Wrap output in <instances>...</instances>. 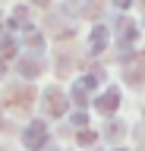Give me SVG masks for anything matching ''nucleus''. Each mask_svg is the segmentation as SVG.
<instances>
[{
  "instance_id": "nucleus-1",
  "label": "nucleus",
  "mask_w": 145,
  "mask_h": 151,
  "mask_svg": "<svg viewBox=\"0 0 145 151\" xmlns=\"http://www.w3.org/2000/svg\"><path fill=\"white\" fill-rule=\"evenodd\" d=\"M22 142H25V148L29 151H38L44 142H48V129H44V123H29L25 132H22Z\"/></svg>"
},
{
  "instance_id": "nucleus-2",
  "label": "nucleus",
  "mask_w": 145,
  "mask_h": 151,
  "mask_svg": "<svg viewBox=\"0 0 145 151\" xmlns=\"http://www.w3.org/2000/svg\"><path fill=\"white\" fill-rule=\"evenodd\" d=\"M117 104H120V91H117V88H107V91L98 98V110L101 113H114Z\"/></svg>"
},
{
  "instance_id": "nucleus-3",
  "label": "nucleus",
  "mask_w": 145,
  "mask_h": 151,
  "mask_svg": "<svg viewBox=\"0 0 145 151\" xmlns=\"http://www.w3.org/2000/svg\"><path fill=\"white\" fill-rule=\"evenodd\" d=\"M44 107H48L50 116H60V113L66 110V104H63V94H60L57 88H50V91H48V101H44Z\"/></svg>"
},
{
  "instance_id": "nucleus-4",
  "label": "nucleus",
  "mask_w": 145,
  "mask_h": 151,
  "mask_svg": "<svg viewBox=\"0 0 145 151\" xmlns=\"http://www.w3.org/2000/svg\"><path fill=\"white\" fill-rule=\"evenodd\" d=\"M133 38H136V28H133V22H120V41L126 44V41H133Z\"/></svg>"
},
{
  "instance_id": "nucleus-5",
  "label": "nucleus",
  "mask_w": 145,
  "mask_h": 151,
  "mask_svg": "<svg viewBox=\"0 0 145 151\" xmlns=\"http://www.w3.org/2000/svg\"><path fill=\"white\" fill-rule=\"evenodd\" d=\"M104 41H107V32L104 28H95V35H92V50H101Z\"/></svg>"
},
{
  "instance_id": "nucleus-6",
  "label": "nucleus",
  "mask_w": 145,
  "mask_h": 151,
  "mask_svg": "<svg viewBox=\"0 0 145 151\" xmlns=\"http://www.w3.org/2000/svg\"><path fill=\"white\" fill-rule=\"evenodd\" d=\"M19 73H22V76H29V79H32V76L38 73V63H32V60L25 63V60H22V63H19Z\"/></svg>"
},
{
  "instance_id": "nucleus-7",
  "label": "nucleus",
  "mask_w": 145,
  "mask_h": 151,
  "mask_svg": "<svg viewBox=\"0 0 145 151\" xmlns=\"http://www.w3.org/2000/svg\"><path fill=\"white\" fill-rule=\"evenodd\" d=\"M13 50H16V44H13L10 38H3V41H0V54H6V57H10Z\"/></svg>"
},
{
  "instance_id": "nucleus-8",
  "label": "nucleus",
  "mask_w": 145,
  "mask_h": 151,
  "mask_svg": "<svg viewBox=\"0 0 145 151\" xmlns=\"http://www.w3.org/2000/svg\"><path fill=\"white\" fill-rule=\"evenodd\" d=\"M139 63L145 66V54H139ZM139 79H142V73H139V69H136V73H133V82H139Z\"/></svg>"
},
{
  "instance_id": "nucleus-9",
  "label": "nucleus",
  "mask_w": 145,
  "mask_h": 151,
  "mask_svg": "<svg viewBox=\"0 0 145 151\" xmlns=\"http://www.w3.org/2000/svg\"><path fill=\"white\" fill-rule=\"evenodd\" d=\"M117 6H129V3H133V0H114Z\"/></svg>"
},
{
  "instance_id": "nucleus-10",
  "label": "nucleus",
  "mask_w": 145,
  "mask_h": 151,
  "mask_svg": "<svg viewBox=\"0 0 145 151\" xmlns=\"http://www.w3.org/2000/svg\"><path fill=\"white\" fill-rule=\"evenodd\" d=\"M35 3H48V0H35Z\"/></svg>"
},
{
  "instance_id": "nucleus-11",
  "label": "nucleus",
  "mask_w": 145,
  "mask_h": 151,
  "mask_svg": "<svg viewBox=\"0 0 145 151\" xmlns=\"http://www.w3.org/2000/svg\"><path fill=\"white\" fill-rule=\"evenodd\" d=\"M0 73H3V63H0Z\"/></svg>"
}]
</instances>
